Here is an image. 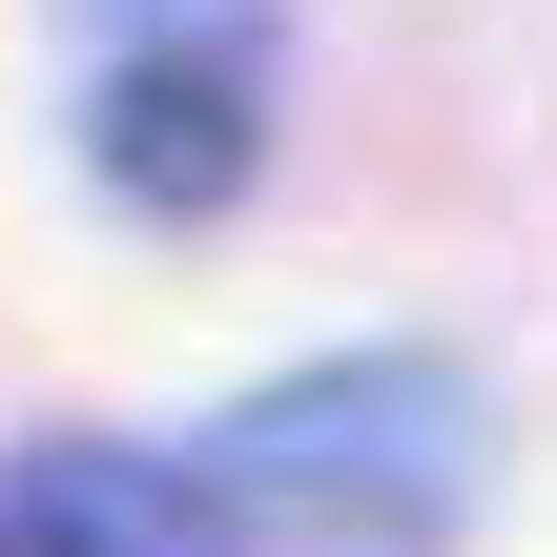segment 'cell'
I'll return each instance as SVG.
<instances>
[{"instance_id":"obj_1","label":"cell","mask_w":557,"mask_h":557,"mask_svg":"<svg viewBox=\"0 0 557 557\" xmlns=\"http://www.w3.org/2000/svg\"><path fill=\"white\" fill-rule=\"evenodd\" d=\"M207 496H227V537L413 557V537H455V517H475V372H434V351L269 372V393L207 434Z\"/></svg>"},{"instance_id":"obj_2","label":"cell","mask_w":557,"mask_h":557,"mask_svg":"<svg viewBox=\"0 0 557 557\" xmlns=\"http://www.w3.org/2000/svg\"><path fill=\"white\" fill-rule=\"evenodd\" d=\"M83 165L124 207H227L269 165V62H207V41H145V62H83Z\"/></svg>"},{"instance_id":"obj_3","label":"cell","mask_w":557,"mask_h":557,"mask_svg":"<svg viewBox=\"0 0 557 557\" xmlns=\"http://www.w3.org/2000/svg\"><path fill=\"white\" fill-rule=\"evenodd\" d=\"M0 557H248L207 455H124V434H21L0 455Z\"/></svg>"},{"instance_id":"obj_4","label":"cell","mask_w":557,"mask_h":557,"mask_svg":"<svg viewBox=\"0 0 557 557\" xmlns=\"http://www.w3.org/2000/svg\"><path fill=\"white\" fill-rule=\"evenodd\" d=\"M145 41H207V62H269V0H83V62H145Z\"/></svg>"}]
</instances>
